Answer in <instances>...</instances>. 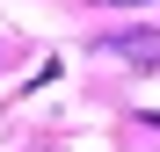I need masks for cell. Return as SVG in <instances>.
Masks as SVG:
<instances>
[{
    "mask_svg": "<svg viewBox=\"0 0 160 152\" xmlns=\"http://www.w3.org/2000/svg\"><path fill=\"white\" fill-rule=\"evenodd\" d=\"M109 51H117V58H131V65H160V29H117Z\"/></svg>",
    "mask_w": 160,
    "mask_h": 152,
    "instance_id": "obj_1",
    "label": "cell"
}]
</instances>
